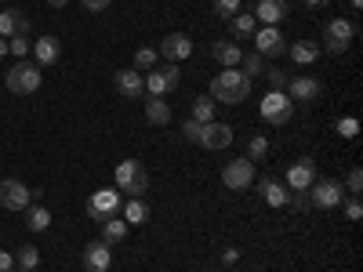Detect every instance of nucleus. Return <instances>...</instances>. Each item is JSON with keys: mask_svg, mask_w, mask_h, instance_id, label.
<instances>
[{"mask_svg": "<svg viewBox=\"0 0 363 272\" xmlns=\"http://www.w3.org/2000/svg\"><path fill=\"white\" fill-rule=\"evenodd\" d=\"M120 207H124V196H120V189H99V193H91L87 196V207H84V215L91 222H106V218H116L120 215Z\"/></svg>", "mask_w": 363, "mask_h": 272, "instance_id": "39448f33", "label": "nucleus"}, {"mask_svg": "<svg viewBox=\"0 0 363 272\" xmlns=\"http://www.w3.org/2000/svg\"><path fill=\"white\" fill-rule=\"evenodd\" d=\"M349 4H352V11H359V8H363V0H349Z\"/></svg>", "mask_w": 363, "mask_h": 272, "instance_id": "09e8293b", "label": "nucleus"}, {"mask_svg": "<svg viewBox=\"0 0 363 272\" xmlns=\"http://www.w3.org/2000/svg\"><path fill=\"white\" fill-rule=\"evenodd\" d=\"M113 87H116L120 98H142V95H145V80H142V73L131 69V66L113 73Z\"/></svg>", "mask_w": 363, "mask_h": 272, "instance_id": "f3484780", "label": "nucleus"}, {"mask_svg": "<svg viewBox=\"0 0 363 272\" xmlns=\"http://www.w3.org/2000/svg\"><path fill=\"white\" fill-rule=\"evenodd\" d=\"M255 189H258V196H262L269 207H287V200H291V189L280 186V181L272 178V174H262Z\"/></svg>", "mask_w": 363, "mask_h": 272, "instance_id": "6ab92c4d", "label": "nucleus"}, {"mask_svg": "<svg viewBox=\"0 0 363 272\" xmlns=\"http://www.w3.org/2000/svg\"><path fill=\"white\" fill-rule=\"evenodd\" d=\"M0 37H4V40L29 37V18L18 8H4V11H0Z\"/></svg>", "mask_w": 363, "mask_h": 272, "instance_id": "aec40b11", "label": "nucleus"}, {"mask_svg": "<svg viewBox=\"0 0 363 272\" xmlns=\"http://www.w3.org/2000/svg\"><path fill=\"white\" fill-rule=\"evenodd\" d=\"M240 73H244L247 80H258L262 73H265V58L258 55V51H244V58H240V66H236Z\"/></svg>", "mask_w": 363, "mask_h": 272, "instance_id": "c85d7f7f", "label": "nucleus"}, {"mask_svg": "<svg viewBox=\"0 0 363 272\" xmlns=\"http://www.w3.org/2000/svg\"><path fill=\"white\" fill-rule=\"evenodd\" d=\"M215 106H218V102L211 98V95H196V98H193V113H189V116L196 120V124H211V120H215Z\"/></svg>", "mask_w": 363, "mask_h": 272, "instance_id": "c756f323", "label": "nucleus"}, {"mask_svg": "<svg viewBox=\"0 0 363 272\" xmlns=\"http://www.w3.org/2000/svg\"><path fill=\"white\" fill-rule=\"evenodd\" d=\"M4 84H8L11 95H33V91H40L44 76H40V66H37V62H26V58H22V62H15V66L8 69Z\"/></svg>", "mask_w": 363, "mask_h": 272, "instance_id": "20e7f679", "label": "nucleus"}, {"mask_svg": "<svg viewBox=\"0 0 363 272\" xmlns=\"http://www.w3.org/2000/svg\"><path fill=\"white\" fill-rule=\"evenodd\" d=\"M342 200H345V186L338 178H320V181L309 186V203L316 210H335Z\"/></svg>", "mask_w": 363, "mask_h": 272, "instance_id": "0eeeda50", "label": "nucleus"}, {"mask_svg": "<svg viewBox=\"0 0 363 272\" xmlns=\"http://www.w3.org/2000/svg\"><path fill=\"white\" fill-rule=\"evenodd\" d=\"M211 11H215L218 18H225V22H229V18L240 11V0H211Z\"/></svg>", "mask_w": 363, "mask_h": 272, "instance_id": "72a5a7b5", "label": "nucleus"}, {"mask_svg": "<svg viewBox=\"0 0 363 272\" xmlns=\"http://www.w3.org/2000/svg\"><path fill=\"white\" fill-rule=\"evenodd\" d=\"M251 15H255L262 26H280V22L291 15V4H287V0H258Z\"/></svg>", "mask_w": 363, "mask_h": 272, "instance_id": "a211bd4d", "label": "nucleus"}, {"mask_svg": "<svg viewBox=\"0 0 363 272\" xmlns=\"http://www.w3.org/2000/svg\"><path fill=\"white\" fill-rule=\"evenodd\" d=\"M229 26H233V37H236V40H251V37H255V15H251V11H236V15L229 18Z\"/></svg>", "mask_w": 363, "mask_h": 272, "instance_id": "cd10ccee", "label": "nucleus"}, {"mask_svg": "<svg viewBox=\"0 0 363 272\" xmlns=\"http://www.w3.org/2000/svg\"><path fill=\"white\" fill-rule=\"evenodd\" d=\"M29 51H33V44H29V37H11V40H8V55H15L18 62H22V58H26Z\"/></svg>", "mask_w": 363, "mask_h": 272, "instance_id": "f704fd0d", "label": "nucleus"}, {"mask_svg": "<svg viewBox=\"0 0 363 272\" xmlns=\"http://www.w3.org/2000/svg\"><path fill=\"white\" fill-rule=\"evenodd\" d=\"M4 55H8V40H4V37H0V58H4Z\"/></svg>", "mask_w": 363, "mask_h": 272, "instance_id": "de8ad7c7", "label": "nucleus"}, {"mask_svg": "<svg viewBox=\"0 0 363 272\" xmlns=\"http://www.w3.org/2000/svg\"><path fill=\"white\" fill-rule=\"evenodd\" d=\"M196 145L211 149V153H218V149H229V145H233V128H229V124H218V120H211V124H200Z\"/></svg>", "mask_w": 363, "mask_h": 272, "instance_id": "ddd939ff", "label": "nucleus"}, {"mask_svg": "<svg viewBox=\"0 0 363 272\" xmlns=\"http://www.w3.org/2000/svg\"><path fill=\"white\" fill-rule=\"evenodd\" d=\"M222 261H225V265H236V261H240V251H236V247H225V251H222Z\"/></svg>", "mask_w": 363, "mask_h": 272, "instance_id": "37998d69", "label": "nucleus"}, {"mask_svg": "<svg viewBox=\"0 0 363 272\" xmlns=\"http://www.w3.org/2000/svg\"><path fill=\"white\" fill-rule=\"evenodd\" d=\"M222 186H225V189H233V193L251 189V186H255V164H251L247 157L229 160V164L222 167Z\"/></svg>", "mask_w": 363, "mask_h": 272, "instance_id": "6e6552de", "label": "nucleus"}, {"mask_svg": "<svg viewBox=\"0 0 363 272\" xmlns=\"http://www.w3.org/2000/svg\"><path fill=\"white\" fill-rule=\"evenodd\" d=\"M80 261L87 272H109L113 268V247L102 244V239H91V244H84L80 251Z\"/></svg>", "mask_w": 363, "mask_h": 272, "instance_id": "4468645a", "label": "nucleus"}, {"mask_svg": "<svg viewBox=\"0 0 363 272\" xmlns=\"http://www.w3.org/2000/svg\"><path fill=\"white\" fill-rule=\"evenodd\" d=\"M345 218H349V222H359V218H363V203H359V196H349V200H345Z\"/></svg>", "mask_w": 363, "mask_h": 272, "instance_id": "4c0bfd02", "label": "nucleus"}, {"mask_svg": "<svg viewBox=\"0 0 363 272\" xmlns=\"http://www.w3.org/2000/svg\"><path fill=\"white\" fill-rule=\"evenodd\" d=\"M178 84H182V73H178L174 62H167V66H153V69H149V76H145V95L164 98L167 91H178Z\"/></svg>", "mask_w": 363, "mask_h": 272, "instance_id": "1a4fd4ad", "label": "nucleus"}, {"mask_svg": "<svg viewBox=\"0 0 363 272\" xmlns=\"http://www.w3.org/2000/svg\"><path fill=\"white\" fill-rule=\"evenodd\" d=\"M287 55H291V62H298V66H313L320 58V47L313 40H294V44H287Z\"/></svg>", "mask_w": 363, "mask_h": 272, "instance_id": "b1692460", "label": "nucleus"}, {"mask_svg": "<svg viewBox=\"0 0 363 272\" xmlns=\"http://www.w3.org/2000/svg\"><path fill=\"white\" fill-rule=\"evenodd\" d=\"M182 135H186V142H196V135H200V124H196L193 116L186 120V124H182Z\"/></svg>", "mask_w": 363, "mask_h": 272, "instance_id": "ea45409f", "label": "nucleus"}, {"mask_svg": "<svg viewBox=\"0 0 363 272\" xmlns=\"http://www.w3.org/2000/svg\"><path fill=\"white\" fill-rule=\"evenodd\" d=\"M301 4H306L309 11H320V8H327V0H301Z\"/></svg>", "mask_w": 363, "mask_h": 272, "instance_id": "a18cd8bd", "label": "nucleus"}, {"mask_svg": "<svg viewBox=\"0 0 363 272\" xmlns=\"http://www.w3.org/2000/svg\"><path fill=\"white\" fill-rule=\"evenodd\" d=\"M29 203H33V189H29L26 181H18V178H4V181H0V207L26 210Z\"/></svg>", "mask_w": 363, "mask_h": 272, "instance_id": "9b49d317", "label": "nucleus"}, {"mask_svg": "<svg viewBox=\"0 0 363 272\" xmlns=\"http://www.w3.org/2000/svg\"><path fill=\"white\" fill-rule=\"evenodd\" d=\"M15 258H18V265H22L26 272H33V268L40 265V251H37L33 244H22V247L15 251Z\"/></svg>", "mask_w": 363, "mask_h": 272, "instance_id": "2f4dec72", "label": "nucleus"}, {"mask_svg": "<svg viewBox=\"0 0 363 272\" xmlns=\"http://www.w3.org/2000/svg\"><path fill=\"white\" fill-rule=\"evenodd\" d=\"M284 181H287V189H291V193L309 189L313 181H316V160H313V157H298V160L284 171Z\"/></svg>", "mask_w": 363, "mask_h": 272, "instance_id": "f8f14e48", "label": "nucleus"}, {"mask_svg": "<svg viewBox=\"0 0 363 272\" xmlns=\"http://www.w3.org/2000/svg\"><path fill=\"white\" fill-rule=\"evenodd\" d=\"M255 47L262 58H280L287 51V40L277 26H262V29H255Z\"/></svg>", "mask_w": 363, "mask_h": 272, "instance_id": "2eb2a0df", "label": "nucleus"}, {"mask_svg": "<svg viewBox=\"0 0 363 272\" xmlns=\"http://www.w3.org/2000/svg\"><path fill=\"white\" fill-rule=\"evenodd\" d=\"M262 120L272 128H284L291 124V116H294V102L287 98V91H265V98H262Z\"/></svg>", "mask_w": 363, "mask_h": 272, "instance_id": "423d86ee", "label": "nucleus"}, {"mask_svg": "<svg viewBox=\"0 0 363 272\" xmlns=\"http://www.w3.org/2000/svg\"><path fill=\"white\" fill-rule=\"evenodd\" d=\"M207 95L215 102H222V106H240V102H247V95H251V80L240 69H222L215 80H211Z\"/></svg>", "mask_w": 363, "mask_h": 272, "instance_id": "f257e3e1", "label": "nucleus"}, {"mask_svg": "<svg viewBox=\"0 0 363 272\" xmlns=\"http://www.w3.org/2000/svg\"><path fill=\"white\" fill-rule=\"evenodd\" d=\"M287 207H294V210H309V207H313V203H309V189H301V193H291Z\"/></svg>", "mask_w": 363, "mask_h": 272, "instance_id": "58836bf2", "label": "nucleus"}, {"mask_svg": "<svg viewBox=\"0 0 363 272\" xmlns=\"http://www.w3.org/2000/svg\"><path fill=\"white\" fill-rule=\"evenodd\" d=\"M11 272H15V268H11ZM18 272H26V268H18Z\"/></svg>", "mask_w": 363, "mask_h": 272, "instance_id": "8fccbe9b", "label": "nucleus"}, {"mask_svg": "<svg viewBox=\"0 0 363 272\" xmlns=\"http://www.w3.org/2000/svg\"><path fill=\"white\" fill-rule=\"evenodd\" d=\"M157 55L160 58H167V62H186V58L193 55V40L186 37V33H167L164 40H160V47H157Z\"/></svg>", "mask_w": 363, "mask_h": 272, "instance_id": "dca6fc26", "label": "nucleus"}, {"mask_svg": "<svg viewBox=\"0 0 363 272\" xmlns=\"http://www.w3.org/2000/svg\"><path fill=\"white\" fill-rule=\"evenodd\" d=\"M80 4H84L87 11H106V8L113 4V0H80Z\"/></svg>", "mask_w": 363, "mask_h": 272, "instance_id": "a19ab883", "label": "nucleus"}, {"mask_svg": "<svg viewBox=\"0 0 363 272\" xmlns=\"http://www.w3.org/2000/svg\"><path fill=\"white\" fill-rule=\"evenodd\" d=\"M48 4H51V8H66V4H69V0H48Z\"/></svg>", "mask_w": 363, "mask_h": 272, "instance_id": "49530a36", "label": "nucleus"}, {"mask_svg": "<svg viewBox=\"0 0 363 272\" xmlns=\"http://www.w3.org/2000/svg\"><path fill=\"white\" fill-rule=\"evenodd\" d=\"M128 232H131V225L124 222V218H106L102 222V244H124V239H128Z\"/></svg>", "mask_w": 363, "mask_h": 272, "instance_id": "bb28decb", "label": "nucleus"}, {"mask_svg": "<svg viewBox=\"0 0 363 272\" xmlns=\"http://www.w3.org/2000/svg\"><path fill=\"white\" fill-rule=\"evenodd\" d=\"M113 178H116L120 196H128V200L145 196V189H149V174H145V167H142L138 160H120V164L113 167Z\"/></svg>", "mask_w": 363, "mask_h": 272, "instance_id": "f03ea898", "label": "nucleus"}, {"mask_svg": "<svg viewBox=\"0 0 363 272\" xmlns=\"http://www.w3.org/2000/svg\"><path fill=\"white\" fill-rule=\"evenodd\" d=\"M153 66H160V55H157V47L142 44V47L135 51V66H131V69H138V73H149Z\"/></svg>", "mask_w": 363, "mask_h": 272, "instance_id": "7c9ffc66", "label": "nucleus"}, {"mask_svg": "<svg viewBox=\"0 0 363 272\" xmlns=\"http://www.w3.org/2000/svg\"><path fill=\"white\" fill-rule=\"evenodd\" d=\"M265 80H269V91H284L291 76H287L284 69H265Z\"/></svg>", "mask_w": 363, "mask_h": 272, "instance_id": "e433bc0d", "label": "nucleus"}, {"mask_svg": "<svg viewBox=\"0 0 363 272\" xmlns=\"http://www.w3.org/2000/svg\"><path fill=\"white\" fill-rule=\"evenodd\" d=\"M265 157H269V138L251 135V142H247V160H251V164H262Z\"/></svg>", "mask_w": 363, "mask_h": 272, "instance_id": "473e14b6", "label": "nucleus"}, {"mask_svg": "<svg viewBox=\"0 0 363 272\" xmlns=\"http://www.w3.org/2000/svg\"><path fill=\"white\" fill-rule=\"evenodd\" d=\"M284 91H287V98H291L294 106H313V102L323 95V84H320L316 76H291Z\"/></svg>", "mask_w": 363, "mask_h": 272, "instance_id": "9d476101", "label": "nucleus"}, {"mask_svg": "<svg viewBox=\"0 0 363 272\" xmlns=\"http://www.w3.org/2000/svg\"><path fill=\"white\" fill-rule=\"evenodd\" d=\"M11 268H15V254L0 251V272H11Z\"/></svg>", "mask_w": 363, "mask_h": 272, "instance_id": "79ce46f5", "label": "nucleus"}, {"mask_svg": "<svg viewBox=\"0 0 363 272\" xmlns=\"http://www.w3.org/2000/svg\"><path fill=\"white\" fill-rule=\"evenodd\" d=\"M26 229H29V232H48V229H51V210L33 200V203L26 207Z\"/></svg>", "mask_w": 363, "mask_h": 272, "instance_id": "5701e85b", "label": "nucleus"}, {"mask_svg": "<svg viewBox=\"0 0 363 272\" xmlns=\"http://www.w3.org/2000/svg\"><path fill=\"white\" fill-rule=\"evenodd\" d=\"M211 58H215L222 69H236L240 58H244V47H240L236 40H215L211 44Z\"/></svg>", "mask_w": 363, "mask_h": 272, "instance_id": "412c9836", "label": "nucleus"}, {"mask_svg": "<svg viewBox=\"0 0 363 272\" xmlns=\"http://www.w3.org/2000/svg\"><path fill=\"white\" fill-rule=\"evenodd\" d=\"M356 40V18H330L323 26V51L327 55H345Z\"/></svg>", "mask_w": 363, "mask_h": 272, "instance_id": "7ed1b4c3", "label": "nucleus"}, {"mask_svg": "<svg viewBox=\"0 0 363 272\" xmlns=\"http://www.w3.org/2000/svg\"><path fill=\"white\" fill-rule=\"evenodd\" d=\"M345 193H349V196H359V193H363V171H359V167L349 171V178H345Z\"/></svg>", "mask_w": 363, "mask_h": 272, "instance_id": "c9c22d12", "label": "nucleus"}, {"mask_svg": "<svg viewBox=\"0 0 363 272\" xmlns=\"http://www.w3.org/2000/svg\"><path fill=\"white\" fill-rule=\"evenodd\" d=\"M29 55H33L37 58V66H55L58 62V58H62V44H58V37H40L37 44H33V51H29Z\"/></svg>", "mask_w": 363, "mask_h": 272, "instance_id": "4be33fe9", "label": "nucleus"}, {"mask_svg": "<svg viewBox=\"0 0 363 272\" xmlns=\"http://www.w3.org/2000/svg\"><path fill=\"white\" fill-rule=\"evenodd\" d=\"M120 210H124V222H128V225H145L149 215H153V210H149V203H145L142 196L124 200V207H120Z\"/></svg>", "mask_w": 363, "mask_h": 272, "instance_id": "393cba45", "label": "nucleus"}, {"mask_svg": "<svg viewBox=\"0 0 363 272\" xmlns=\"http://www.w3.org/2000/svg\"><path fill=\"white\" fill-rule=\"evenodd\" d=\"M145 120H149L153 128H167V124H171V109H167V102L149 95V98H145Z\"/></svg>", "mask_w": 363, "mask_h": 272, "instance_id": "a878e982", "label": "nucleus"}, {"mask_svg": "<svg viewBox=\"0 0 363 272\" xmlns=\"http://www.w3.org/2000/svg\"><path fill=\"white\" fill-rule=\"evenodd\" d=\"M338 131L342 135H356V120H338Z\"/></svg>", "mask_w": 363, "mask_h": 272, "instance_id": "c03bdc74", "label": "nucleus"}]
</instances>
